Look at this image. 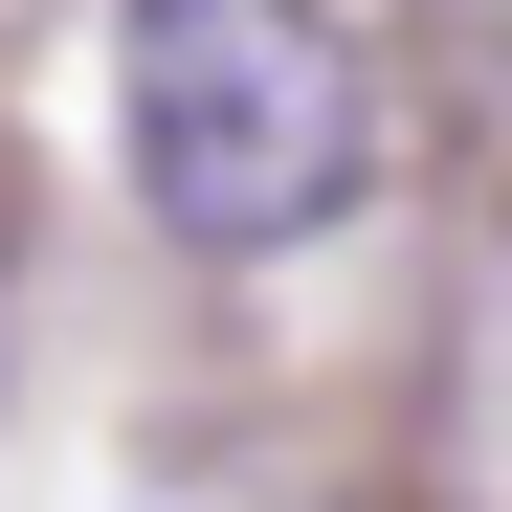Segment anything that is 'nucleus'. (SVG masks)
I'll return each instance as SVG.
<instances>
[{"instance_id":"1","label":"nucleus","mask_w":512,"mask_h":512,"mask_svg":"<svg viewBox=\"0 0 512 512\" xmlns=\"http://www.w3.org/2000/svg\"><path fill=\"white\" fill-rule=\"evenodd\" d=\"M379 156V90L312 0H134V201L179 245H312Z\"/></svg>"}]
</instances>
